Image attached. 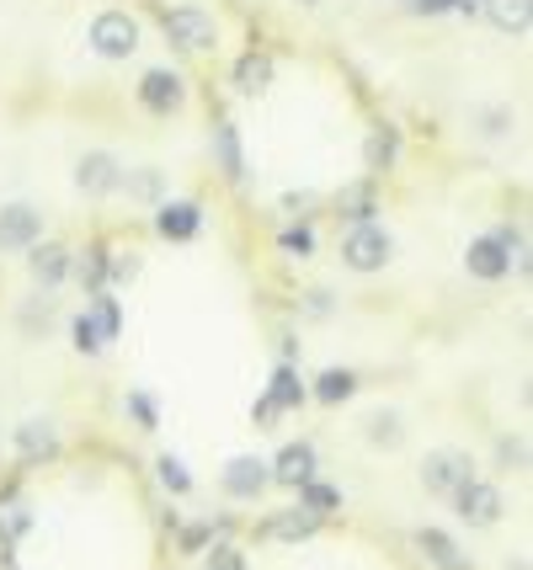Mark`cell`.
Instances as JSON below:
<instances>
[{
    "label": "cell",
    "mask_w": 533,
    "mask_h": 570,
    "mask_svg": "<svg viewBox=\"0 0 533 570\" xmlns=\"http://www.w3.org/2000/svg\"><path fill=\"white\" fill-rule=\"evenodd\" d=\"M160 27H166V38L187 53L219 49V22H214L208 11H198V6H171V11L160 17Z\"/></svg>",
    "instance_id": "1"
},
{
    "label": "cell",
    "mask_w": 533,
    "mask_h": 570,
    "mask_svg": "<svg viewBox=\"0 0 533 570\" xmlns=\"http://www.w3.org/2000/svg\"><path fill=\"white\" fill-rule=\"evenodd\" d=\"M389 256H395V240L379 224H353V235L342 240V262L353 273H379V267H389Z\"/></svg>",
    "instance_id": "2"
},
{
    "label": "cell",
    "mask_w": 533,
    "mask_h": 570,
    "mask_svg": "<svg viewBox=\"0 0 533 570\" xmlns=\"http://www.w3.org/2000/svg\"><path fill=\"white\" fill-rule=\"evenodd\" d=\"M470 474H475V464H470V453H458V448H432L427 459H422V485H427V497L448 501Z\"/></svg>",
    "instance_id": "3"
},
{
    "label": "cell",
    "mask_w": 533,
    "mask_h": 570,
    "mask_svg": "<svg viewBox=\"0 0 533 570\" xmlns=\"http://www.w3.org/2000/svg\"><path fill=\"white\" fill-rule=\"evenodd\" d=\"M91 49L102 53V59H128V53L139 49V22L128 11H102L91 22Z\"/></svg>",
    "instance_id": "4"
},
{
    "label": "cell",
    "mask_w": 533,
    "mask_h": 570,
    "mask_svg": "<svg viewBox=\"0 0 533 570\" xmlns=\"http://www.w3.org/2000/svg\"><path fill=\"white\" fill-rule=\"evenodd\" d=\"M448 501L458 507V518L475 522V528H491V522L502 518V491H496L491 480H475V474H470V480H464Z\"/></svg>",
    "instance_id": "5"
},
{
    "label": "cell",
    "mask_w": 533,
    "mask_h": 570,
    "mask_svg": "<svg viewBox=\"0 0 533 570\" xmlns=\"http://www.w3.org/2000/svg\"><path fill=\"white\" fill-rule=\"evenodd\" d=\"M76 187L86 198H107V193H118L124 187V166L107 155V149H86L76 166Z\"/></svg>",
    "instance_id": "6"
},
{
    "label": "cell",
    "mask_w": 533,
    "mask_h": 570,
    "mask_svg": "<svg viewBox=\"0 0 533 570\" xmlns=\"http://www.w3.org/2000/svg\"><path fill=\"white\" fill-rule=\"evenodd\" d=\"M43 235V214L32 203H6L0 208V250H27Z\"/></svg>",
    "instance_id": "7"
},
{
    "label": "cell",
    "mask_w": 533,
    "mask_h": 570,
    "mask_svg": "<svg viewBox=\"0 0 533 570\" xmlns=\"http://www.w3.org/2000/svg\"><path fill=\"white\" fill-rule=\"evenodd\" d=\"M273 485V470H267V459H251V453H240V459H229L225 464V491L235 501H256L261 491Z\"/></svg>",
    "instance_id": "8"
},
{
    "label": "cell",
    "mask_w": 533,
    "mask_h": 570,
    "mask_svg": "<svg viewBox=\"0 0 533 570\" xmlns=\"http://www.w3.org/2000/svg\"><path fill=\"white\" fill-rule=\"evenodd\" d=\"M139 101L150 107V112H177L181 101H187V80L177 70H150L139 80Z\"/></svg>",
    "instance_id": "9"
},
{
    "label": "cell",
    "mask_w": 533,
    "mask_h": 570,
    "mask_svg": "<svg viewBox=\"0 0 533 570\" xmlns=\"http://www.w3.org/2000/svg\"><path fill=\"white\" fill-rule=\"evenodd\" d=\"M267 470H273V485H288V491H299L305 480H315V448H309V443H288L278 459L267 464Z\"/></svg>",
    "instance_id": "10"
},
{
    "label": "cell",
    "mask_w": 533,
    "mask_h": 570,
    "mask_svg": "<svg viewBox=\"0 0 533 570\" xmlns=\"http://www.w3.org/2000/svg\"><path fill=\"white\" fill-rule=\"evenodd\" d=\"M464 267L475 277H485V283H496V277L512 273V256L502 250L496 235H481V240H470V250H464Z\"/></svg>",
    "instance_id": "11"
},
{
    "label": "cell",
    "mask_w": 533,
    "mask_h": 570,
    "mask_svg": "<svg viewBox=\"0 0 533 570\" xmlns=\"http://www.w3.org/2000/svg\"><path fill=\"white\" fill-rule=\"evenodd\" d=\"M155 229H160L166 240H193V235L204 229V208H198V203H160V208H155Z\"/></svg>",
    "instance_id": "12"
},
{
    "label": "cell",
    "mask_w": 533,
    "mask_h": 570,
    "mask_svg": "<svg viewBox=\"0 0 533 570\" xmlns=\"http://www.w3.org/2000/svg\"><path fill=\"white\" fill-rule=\"evenodd\" d=\"M32 256H27V273H32V283H43V288H59L65 277H70V250L65 246H27Z\"/></svg>",
    "instance_id": "13"
},
{
    "label": "cell",
    "mask_w": 533,
    "mask_h": 570,
    "mask_svg": "<svg viewBox=\"0 0 533 570\" xmlns=\"http://www.w3.org/2000/svg\"><path fill=\"white\" fill-rule=\"evenodd\" d=\"M481 11L491 17V27L507 32V38H523L533 22V0H481Z\"/></svg>",
    "instance_id": "14"
},
{
    "label": "cell",
    "mask_w": 533,
    "mask_h": 570,
    "mask_svg": "<svg viewBox=\"0 0 533 570\" xmlns=\"http://www.w3.org/2000/svg\"><path fill=\"white\" fill-rule=\"evenodd\" d=\"M416 549H422V554H427L437 570H470L464 549H458L454 539L443 533V528H422V533H416Z\"/></svg>",
    "instance_id": "15"
},
{
    "label": "cell",
    "mask_w": 533,
    "mask_h": 570,
    "mask_svg": "<svg viewBox=\"0 0 533 570\" xmlns=\"http://www.w3.org/2000/svg\"><path fill=\"white\" fill-rule=\"evenodd\" d=\"M17 448H22V459H53L59 453V438H53V426L49 422H22L17 426Z\"/></svg>",
    "instance_id": "16"
},
{
    "label": "cell",
    "mask_w": 533,
    "mask_h": 570,
    "mask_svg": "<svg viewBox=\"0 0 533 570\" xmlns=\"http://www.w3.org/2000/svg\"><path fill=\"white\" fill-rule=\"evenodd\" d=\"M235 86H240L246 97H261V91L273 86V59H267V53H246V59L235 65Z\"/></svg>",
    "instance_id": "17"
},
{
    "label": "cell",
    "mask_w": 533,
    "mask_h": 570,
    "mask_svg": "<svg viewBox=\"0 0 533 570\" xmlns=\"http://www.w3.org/2000/svg\"><path fill=\"white\" fill-rule=\"evenodd\" d=\"M315 528H320V518H315V512H305V507H294V512H278V518L267 522L261 533H267V539H309Z\"/></svg>",
    "instance_id": "18"
},
{
    "label": "cell",
    "mask_w": 533,
    "mask_h": 570,
    "mask_svg": "<svg viewBox=\"0 0 533 570\" xmlns=\"http://www.w3.org/2000/svg\"><path fill=\"white\" fill-rule=\"evenodd\" d=\"M357 379L347 368H326L320 379H315V400H326V405H342V400H353Z\"/></svg>",
    "instance_id": "19"
},
{
    "label": "cell",
    "mask_w": 533,
    "mask_h": 570,
    "mask_svg": "<svg viewBox=\"0 0 533 570\" xmlns=\"http://www.w3.org/2000/svg\"><path fill=\"white\" fill-rule=\"evenodd\" d=\"M86 315H91V321H97V331H102L107 342H112V336H118V331H124V315H118V298H107L102 288H97V294L86 298Z\"/></svg>",
    "instance_id": "20"
},
{
    "label": "cell",
    "mask_w": 533,
    "mask_h": 570,
    "mask_svg": "<svg viewBox=\"0 0 533 570\" xmlns=\"http://www.w3.org/2000/svg\"><path fill=\"white\" fill-rule=\"evenodd\" d=\"M267 400H273L278 411H294V405L305 400V384H299V373L288 368V363H283V368L273 373V390H267Z\"/></svg>",
    "instance_id": "21"
},
{
    "label": "cell",
    "mask_w": 533,
    "mask_h": 570,
    "mask_svg": "<svg viewBox=\"0 0 533 570\" xmlns=\"http://www.w3.org/2000/svg\"><path fill=\"white\" fill-rule=\"evenodd\" d=\"M299 507L315 512V518H326V512L342 507V491H336V485H320V480H305V485H299Z\"/></svg>",
    "instance_id": "22"
},
{
    "label": "cell",
    "mask_w": 533,
    "mask_h": 570,
    "mask_svg": "<svg viewBox=\"0 0 533 570\" xmlns=\"http://www.w3.org/2000/svg\"><path fill=\"white\" fill-rule=\"evenodd\" d=\"M368 443L374 448H401L406 443V426L395 411H379V416H368Z\"/></svg>",
    "instance_id": "23"
},
{
    "label": "cell",
    "mask_w": 533,
    "mask_h": 570,
    "mask_svg": "<svg viewBox=\"0 0 533 570\" xmlns=\"http://www.w3.org/2000/svg\"><path fill=\"white\" fill-rule=\"evenodd\" d=\"M70 273H80V283L97 294V288H102V277H107V250L91 246V250H86V262H70Z\"/></svg>",
    "instance_id": "24"
},
{
    "label": "cell",
    "mask_w": 533,
    "mask_h": 570,
    "mask_svg": "<svg viewBox=\"0 0 533 570\" xmlns=\"http://www.w3.org/2000/svg\"><path fill=\"white\" fill-rule=\"evenodd\" d=\"M342 208H347V219H353V224H374V193H368V187L342 193Z\"/></svg>",
    "instance_id": "25"
},
{
    "label": "cell",
    "mask_w": 533,
    "mask_h": 570,
    "mask_svg": "<svg viewBox=\"0 0 533 570\" xmlns=\"http://www.w3.org/2000/svg\"><path fill=\"white\" fill-rule=\"evenodd\" d=\"M160 485H166V491H177V497H187V491H193V474H187L181 459L166 453V459H160Z\"/></svg>",
    "instance_id": "26"
},
{
    "label": "cell",
    "mask_w": 533,
    "mask_h": 570,
    "mask_svg": "<svg viewBox=\"0 0 533 570\" xmlns=\"http://www.w3.org/2000/svg\"><path fill=\"white\" fill-rule=\"evenodd\" d=\"M27 528H32L27 507H22V501H6V507H0V533H6V539H22Z\"/></svg>",
    "instance_id": "27"
},
{
    "label": "cell",
    "mask_w": 533,
    "mask_h": 570,
    "mask_svg": "<svg viewBox=\"0 0 533 570\" xmlns=\"http://www.w3.org/2000/svg\"><path fill=\"white\" fill-rule=\"evenodd\" d=\"M496 464L502 470H529V443L523 438H502L496 443Z\"/></svg>",
    "instance_id": "28"
},
{
    "label": "cell",
    "mask_w": 533,
    "mask_h": 570,
    "mask_svg": "<svg viewBox=\"0 0 533 570\" xmlns=\"http://www.w3.org/2000/svg\"><path fill=\"white\" fill-rule=\"evenodd\" d=\"M76 347H80V352H102V347H107V336L97 331V321H91L86 309L76 315Z\"/></svg>",
    "instance_id": "29"
},
{
    "label": "cell",
    "mask_w": 533,
    "mask_h": 570,
    "mask_svg": "<svg viewBox=\"0 0 533 570\" xmlns=\"http://www.w3.org/2000/svg\"><path fill=\"white\" fill-rule=\"evenodd\" d=\"M389 160H395V134H374V139H368V166H374V171H384V166H389Z\"/></svg>",
    "instance_id": "30"
},
{
    "label": "cell",
    "mask_w": 533,
    "mask_h": 570,
    "mask_svg": "<svg viewBox=\"0 0 533 570\" xmlns=\"http://www.w3.org/2000/svg\"><path fill=\"white\" fill-rule=\"evenodd\" d=\"M219 160H225V176H240V145H235V128H219Z\"/></svg>",
    "instance_id": "31"
},
{
    "label": "cell",
    "mask_w": 533,
    "mask_h": 570,
    "mask_svg": "<svg viewBox=\"0 0 533 570\" xmlns=\"http://www.w3.org/2000/svg\"><path fill=\"white\" fill-rule=\"evenodd\" d=\"M283 250H288V256H309V250H315V235H309L305 224H299V229H283V240H278Z\"/></svg>",
    "instance_id": "32"
},
{
    "label": "cell",
    "mask_w": 533,
    "mask_h": 570,
    "mask_svg": "<svg viewBox=\"0 0 533 570\" xmlns=\"http://www.w3.org/2000/svg\"><path fill=\"white\" fill-rule=\"evenodd\" d=\"M208 570H246V560H240V549L219 544L214 554H208Z\"/></svg>",
    "instance_id": "33"
},
{
    "label": "cell",
    "mask_w": 533,
    "mask_h": 570,
    "mask_svg": "<svg viewBox=\"0 0 533 570\" xmlns=\"http://www.w3.org/2000/svg\"><path fill=\"white\" fill-rule=\"evenodd\" d=\"M124 181H128V193H134V198H155V193H160V176H155V171L124 176Z\"/></svg>",
    "instance_id": "34"
},
{
    "label": "cell",
    "mask_w": 533,
    "mask_h": 570,
    "mask_svg": "<svg viewBox=\"0 0 533 570\" xmlns=\"http://www.w3.org/2000/svg\"><path fill=\"white\" fill-rule=\"evenodd\" d=\"M128 411L139 416V426H145V432H155V405H150V395H128Z\"/></svg>",
    "instance_id": "35"
},
{
    "label": "cell",
    "mask_w": 533,
    "mask_h": 570,
    "mask_svg": "<svg viewBox=\"0 0 533 570\" xmlns=\"http://www.w3.org/2000/svg\"><path fill=\"white\" fill-rule=\"evenodd\" d=\"M458 0H411V11H422V17H437V11H454Z\"/></svg>",
    "instance_id": "36"
},
{
    "label": "cell",
    "mask_w": 533,
    "mask_h": 570,
    "mask_svg": "<svg viewBox=\"0 0 533 570\" xmlns=\"http://www.w3.org/2000/svg\"><path fill=\"white\" fill-rule=\"evenodd\" d=\"M251 416H256V422H261V426H273V422H278V416H283V411H278V405H273V400H256V411H251Z\"/></svg>",
    "instance_id": "37"
},
{
    "label": "cell",
    "mask_w": 533,
    "mask_h": 570,
    "mask_svg": "<svg viewBox=\"0 0 533 570\" xmlns=\"http://www.w3.org/2000/svg\"><path fill=\"white\" fill-rule=\"evenodd\" d=\"M204 539H208V528H187V533H181V544L187 549H204Z\"/></svg>",
    "instance_id": "38"
},
{
    "label": "cell",
    "mask_w": 533,
    "mask_h": 570,
    "mask_svg": "<svg viewBox=\"0 0 533 570\" xmlns=\"http://www.w3.org/2000/svg\"><path fill=\"white\" fill-rule=\"evenodd\" d=\"M454 11H464V17H475V11H481V0H458Z\"/></svg>",
    "instance_id": "39"
},
{
    "label": "cell",
    "mask_w": 533,
    "mask_h": 570,
    "mask_svg": "<svg viewBox=\"0 0 533 570\" xmlns=\"http://www.w3.org/2000/svg\"><path fill=\"white\" fill-rule=\"evenodd\" d=\"M299 6H315V0H299Z\"/></svg>",
    "instance_id": "40"
}]
</instances>
